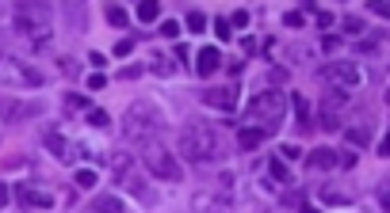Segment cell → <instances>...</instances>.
Segmentation results:
<instances>
[{
	"label": "cell",
	"mask_w": 390,
	"mask_h": 213,
	"mask_svg": "<svg viewBox=\"0 0 390 213\" xmlns=\"http://www.w3.org/2000/svg\"><path fill=\"white\" fill-rule=\"evenodd\" d=\"M283 160H298V157H303V149H298V145H283Z\"/></svg>",
	"instance_id": "d590c367"
},
{
	"label": "cell",
	"mask_w": 390,
	"mask_h": 213,
	"mask_svg": "<svg viewBox=\"0 0 390 213\" xmlns=\"http://www.w3.org/2000/svg\"><path fill=\"white\" fill-rule=\"evenodd\" d=\"M43 111H46V103H38V100L23 103V100H12V95H0V122L20 126V122H27V118H38Z\"/></svg>",
	"instance_id": "ba28073f"
},
{
	"label": "cell",
	"mask_w": 390,
	"mask_h": 213,
	"mask_svg": "<svg viewBox=\"0 0 390 213\" xmlns=\"http://www.w3.org/2000/svg\"><path fill=\"white\" fill-rule=\"evenodd\" d=\"M222 69V54H218V46H203L199 54H195V72L199 77H210V72Z\"/></svg>",
	"instance_id": "7c38bea8"
},
{
	"label": "cell",
	"mask_w": 390,
	"mask_h": 213,
	"mask_svg": "<svg viewBox=\"0 0 390 213\" xmlns=\"http://www.w3.org/2000/svg\"><path fill=\"white\" fill-rule=\"evenodd\" d=\"M379 191H390V179H383V187H379Z\"/></svg>",
	"instance_id": "c3c4849f"
},
{
	"label": "cell",
	"mask_w": 390,
	"mask_h": 213,
	"mask_svg": "<svg viewBox=\"0 0 390 213\" xmlns=\"http://www.w3.org/2000/svg\"><path fill=\"white\" fill-rule=\"evenodd\" d=\"M103 15H108V23H111V27H119V31L130 27V12L123 4H108V8H103Z\"/></svg>",
	"instance_id": "ffe728a7"
},
{
	"label": "cell",
	"mask_w": 390,
	"mask_h": 213,
	"mask_svg": "<svg viewBox=\"0 0 390 213\" xmlns=\"http://www.w3.org/2000/svg\"><path fill=\"white\" fill-rule=\"evenodd\" d=\"M153 69H157L161 77H168V72H173V61H168L165 54H153Z\"/></svg>",
	"instance_id": "f546056e"
},
{
	"label": "cell",
	"mask_w": 390,
	"mask_h": 213,
	"mask_svg": "<svg viewBox=\"0 0 390 213\" xmlns=\"http://www.w3.org/2000/svg\"><path fill=\"white\" fill-rule=\"evenodd\" d=\"M314 19H318V27H333V15L329 12H314Z\"/></svg>",
	"instance_id": "ab89813d"
},
{
	"label": "cell",
	"mask_w": 390,
	"mask_h": 213,
	"mask_svg": "<svg viewBox=\"0 0 390 213\" xmlns=\"http://www.w3.org/2000/svg\"><path fill=\"white\" fill-rule=\"evenodd\" d=\"M103 84H108V80H103V77H100V72H96V77H92V80H88V88H92V92H100V88H103Z\"/></svg>",
	"instance_id": "7bdbcfd3"
},
{
	"label": "cell",
	"mask_w": 390,
	"mask_h": 213,
	"mask_svg": "<svg viewBox=\"0 0 390 213\" xmlns=\"http://www.w3.org/2000/svg\"><path fill=\"white\" fill-rule=\"evenodd\" d=\"M65 106H69V111H88V100H85V95H65Z\"/></svg>",
	"instance_id": "d6a6232c"
},
{
	"label": "cell",
	"mask_w": 390,
	"mask_h": 213,
	"mask_svg": "<svg viewBox=\"0 0 390 213\" xmlns=\"http://www.w3.org/2000/svg\"><path fill=\"white\" fill-rule=\"evenodd\" d=\"M180 157L192 164L218 160V129L207 126V122H188L180 129Z\"/></svg>",
	"instance_id": "6da1fadb"
},
{
	"label": "cell",
	"mask_w": 390,
	"mask_h": 213,
	"mask_svg": "<svg viewBox=\"0 0 390 213\" xmlns=\"http://www.w3.org/2000/svg\"><path fill=\"white\" fill-rule=\"evenodd\" d=\"M345 137H348V145L363 149V145L371 141V126H368V122H363V126H348V129H345Z\"/></svg>",
	"instance_id": "7402d4cb"
},
{
	"label": "cell",
	"mask_w": 390,
	"mask_h": 213,
	"mask_svg": "<svg viewBox=\"0 0 390 213\" xmlns=\"http://www.w3.org/2000/svg\"><path fill=\"white\" fill-rule=\"evenodd\" d=\"M12 15H15V35L27 38L35 50H43L50 42V8L46 4H15Z\"/></svg>",
	"instance_id": "7a4b0ae2"
},
{
	"label": "cell",
	"mask_w": 390,
	"mask_h": 213,
	"mask_svg": "<svg viewBox=\"0 0 390 213\" xmlns=\"http://www.w3.org/2000/svg\"><path fill=\"white\" fill-rule=\"evenodd\" d=\"M142 164L150 168V175L165 179V183H176V179H180V160H176V152H168L165 145H157V141L145 145Z\"/></svg>",
	"instance_id": "8992f818"
},
{
	"label": "cell",
	"mask_w": 390,
	"mask_h": 213,
	"mask_svg": "<svg viewBox=\"0 0 390 213\" xmlns=\"http://www.w3.org/2000/svg\"><path fill=\"white\" fill-rule=\"evenodd\" d=\"M73 183H77V187H80V191H92V187H96V171L80 168V171H77V175H73Z\"/></svg>",
	"instance_id": "4316f807"
},
{
	"label": "cell",
	"mask_w": 390,
	"mask_h": 213,
	"mask_svg": "<svg viewBox=\"0 0 390 213\" xmlns=\"http://www.w3.org/2000/svg\"><path fill=\"white\" fill-rule=\"evenodd\" d=\"M245 114L253 122H260V129L264 134H275L280 129V122H283V114H287V95L283 92H257L253 100H249V106H245Z\"/></svg>",
	"instance_id": "277c9868"
},
{
	"label": "cell",
	"mask_w": 390,
	"mask_h": 213,
	"mask_svg": "<svg viewBox=\"0 0 390 213\" xmlns=\"http://www.w3.org/2000/svg\"><path fill=\"white\" fill-rule=\"evenodd\" d=\"M15 198H20V206L23 210H50L54 206V194H46V191H35V187H15Z\"/></svg>",
	"instance_id": "30bf717a"
},
{
	"label": "cell",
	"mask_w": 390,
	"mask_h": 213,
	"mask_svg": "<svg viewBox=\"0 0 390 213\" xmlns=\"http://www.w3.org/2000/svg\"><path fill=\"white\" fill-rule=\"evenodd\" d=\"M0 54H8V50H4V38H0Z\"/></svg>",
	"instance_id": "681fc988"
},
{
	"label": "cell",
	"mask_w": 390,
	"mask_h": 213,
	"mask_svg": "<svg viewBox=\"0 0 390 213\" xmlns=\"http://www.w3.org/2000/svg\"><path fill=\"white\" fill-rule=\"evenodd\" d=\"M199 100L207 106H215V111H233L238 106V92L233 88H207V92H199Z\"/></svg>",
	"instance_id": "8fae6325"
},
{
	"label": "cell",
	"mask_w": 390,
	"mask_h": 213,
	"mask_svg": "<svg viewBox=\"0 0 390 213\" xmlns=\"http://www.w3.org/2000/svg\"><path fill=\"white\" fill-rule=\"evenodd\" d=\"M291 106H295V126L303 129V134H310V129H314V122H310V103H306L303 95H295V100H291Z\"/></svg>",
	"instance_id": "e0dca14e"
},
{
	"label": "cell",
	"mask_w": 390,
	"mask_h": 213,
	"mask_svg": "<svg viewBox=\"0 0 390 213\" xmlns=\"http://www.w3.org/2000/svg\"><path fill=\"white\" fill-rule=\"evenodd\" d=\"M322 202H329V206H352V194L340 191V187H322Z\"/></svg>",
	"instance_id": "d6986e66"
},
{
	"label": "cell",
	"mask_w": 390,
	"mask_h": 213,
	"mask_svg": "<svg viewBox=\"0 0 390 213\" xmlns=\"http://www.w3.org/2000/svg\"><path fill=\"white\" fill-rule=\"evenodd\" d=\"M46 149H50L58 160H69V157H73V152H69V141H65L62 134H54V129L46 134Z\"/></svg>",
	"instance_id": "44dd1931"
},
{
	"label": "cell",
	"mask_w": 390,
	"mask_h": 213,
	"mask_svg": "<svg viewBox=\"0 0 390 213\" xmlns=\"http://www.w3.org/2000/svg\"><path fill=\"white\" fill-rule=\"evenodd\" d=\"M215 35H218V42H230V38H233V27H230L226 15H218V19H215Z\"/></svg>",
	"instance_id": "484cf974"
},
{
	"label": "cell",
	"mask_w": 390,
	"mask_h": 213,
	"mask_svg": "<svg viewBox=\"0 0 390 213\" xmlns=\"http://www.w3.org/2000/svg\"><path fill=\"white\" fill-rule=\"evenodd\" d=\"M188 31H195V35L207 31V15H203V12H188Z\"/></svg>",
	"instance_id": "f1b7e54d"
},
{
	"label": "cell",
	"mask_w": 390,
	"mask_h": 213,
	"mask_svg": "<svg viewBox=\"0 0 390 213\" xmlns=\"http://www.w3.org/2000/svg\"><path fill=\"white\" fill-rule=\"evenodd\" d=\"M387 103H390V92H387Z\"/></svg>",
	"instance_id": "f907efd6"
},
{
	"label": "cell",
	"mask_w": 390,
	"mask_h": 213,
	"mask_svg": "<svg viewBox=\"0 0 390 213\" xmlns=\"http://www.w3.org/2000/svg\"><path fill=\"white\" fill-rule=\"evenodd\" d=\"M298 213H318V210H314L310 202H298Z\"/></svg>",
	"instance_id": "bcb514c9"
},
{
	"label": "cell",
	"mask_w": 390,
	"mask_h": 213,
	"mask_svg": "<svg viewBox=\"0 0 390 213\" xmlns=\"http://www.w3.org/2000/svg\"><path fill=\"white\" fill-rule=\"evenodd\" d=\"M123 183H127V191H130V194H134V198H138V202H142V206H157V191H153V187H145V183H142V179L127 175V179H123Z\"/></svg>",
	"instance_id": "4fadbf2b"
},
{
	"label": "cell",
	"mask_w": 390,
	"mask_h": 213,
	"mask_svg": "<svg viewBox=\"0 0 390 213\" xmlns=\"http://www.w3.org/2000/svg\"><path fill=\"white\" fill-rule=\"evenodd\" d=\"M379 202H383V210L390 213V191H379Z\"/></svg>",
	"instance_id": "f6af8a7d"
},
{
	"label": "cell",
	"mask_w": 390,
	"mask_h": 213,
	"mask_svg": "<svg viewBox=\"0 0 390 213\" xmlns=\"http://www.w3.org/2000/svg\"><path fill=\"white\" fill-rule=\"evenodd\" d=\"M230 27H249V12H233L230 15Z\"/></svg>",
	"instance_id": "8d00e7d4"
},
{
	"label": "cell",
	"mask_w": 390,
	"mask_h": 213,
	"mask_svg": "<svg viewBox=\"0 0 390 213\" xmlns=\"http://www.w3.org/2000/svg\"><path fill=\"white\" fill-rule=\"evenodd\" d=\"M264 129H260V126H245V129H241V134H238V145H241V152H253L257 149V145H264Z\"/></svg>",
	"instance_id": "9a60e30c"
},
{
	"label": "cell",
	"mask_w": 390,
	"mask_h": 213,
	"mask_svg": "<svg viewBox=\"0 0 390 213\" xmlns=\"http://www.w3.org/2000/svg\"><path fill=\"white\" fill-rule=\"evenodd\" d=\"M85 122L92 129H103V126H108V111H100V106H88V111H85Z\"/></svg>",
	"instance_id": "cb8c5ba5"
},
{
	"label": "cell",
	"mask_w": 390,
	"mask_h": 213,
	"mask_svg": "<svg viewBox=\"0 0 390 213\" xmlns=\"http://www.w3.org/2000/svg\"><path fill=\"white\" fill-rule=\"evenodd\" d=\"M268 171H272V175L280 179V183H291V175H287V164H283L280 157H275L272 164H268Z\"/></svg>",
	"instance_id": "83f0119b"
},
{
	"label": "cell",
	"mask_w": 390,
	"mask_h": 213,
	"mask_svg": "<svg viewBox=\"0 0 390 213\" xmlns=\"http://www.w3.org/2000/svg\"><path fill=\"white\" fill-rule=\"evenodd\" d=\"M4 202H8V187L0 183V206H4Z\"/></svg>",
	"instance_id": "7dc6e473"
},
{
	"label": "cell",
	"mask_w": 390,
	"mask_h": 213,
	"mask_svg": "<svg viewBox=\"0 0 390 213\" xmlns=\"http://www.w3.org/2000/svg\"><path fill=\"white\" fill-rule=\"evenodd\" d=\"M58 69L65 72V77H77V72H80V65L73 61V57H58Z\"/></svg>",
	"instance_id": "1f68e13d"
},
{
	"label": "cell",
	"mask_w": 390,
	"mask_h": 213,
	"mask_svg": "<svg viewBox=\"0 0 390 213\" xmlns=\"http://www.w3.org/2000/svg\"><path fill=\"white\" fill-rule=\"evenodd\" d=\"M130 50H134V38H119L115 42V57H127Z\"/></svg>",
	"instance_id": "e575fe53"
},
{
	"label": "cell",
	"mask_w": 390,
	"mask_h": 213,
	"mask_svg": "<svg viewBox=\"0 0 390 213\" xmlns=\"http://www.w3.org/2000/svg\"><path fill=\"white\" fill-rule=\"evenodd\" d=\"M80 213H123V202H119L115 194H100V198H92V206L80 210Z\"/></svg>",
	"instance_id": "2e32d148"
},
{
	"label": "cell",
	"mask_w": 390,
	"mask_h": 213,
	"mask_svg": "<svg viewBox=\"0 0 390 213\" xmlns=\"http://www.w3.org/2000/svg\"><path fill=\"white\" fill-rule=\"evenodd\" d=\"M340 23H345V31H348V35H360V31H363V19H360V15H345Z\"/></svg>",
	"instance_id": "4dcf8cb0"
},
{
	"label": "cell",
	"mask_w": 390,
	"mask_h": 213,
	"mask_svg": "<svg viewBox=\"0 0 390 213\" xmlns=\"http://www.w3.org/2000/svg\"><path fill=\"white\" fill-rule=\"evenodd\" d=\"M371 12H375V15H387V19H390V4H379V0H375V4H371Z\"/></svg>",
	"instance_id": "b9f144b4"
},
{
	"label": "cell",
	"mask_w": 390,
	"mask_h": 213,
	"mask_svg": "<svg viewBox=\"0 0 390 213\" xmlns=\"http://www.w3.org/2000/svg\"><path fill=\"white\" fill-rule=\"evenodd\" d=\"M188 57H192V50H188V46H176V61L184 65V61H188Z\"/></svg>",
	"instance_id": "ee69618b"
},
{
	"label": "cell",
	"mask_w": 390,
	"mask_h": 213,
	"mask_svg": "<svg viewBox=\"0 0 390 213\" xmlns=\"http://www.w3.org/2000/svg\"><path fill=\"white\" fill-rule=\"evenodd\" d=\"M192 210L195 213H226V202L222 198H210V194H195V198H192Z\"/></svg>",
	"instance_id": "ac0fdd59"
},
{
	"label": "cell",
	"mask_w": 390,
	"mask_h": 213,
	"mask_svg": "<svg viewBox=\"0 0 390 213\" xmlns=\"http://www.w3.org/2000/svg\"><path fill=\"white\" fill-rule=\"evenodd\" d=\"M161 111L157 106H150V103H130L127 106V114H123V137L127 141H134V145H150L153 137L161 134Z\"/></svg>",
	"instance_id": "3957f363"
},
{
	"label": "cell",
	"mask_w": 390,
	"mask_h": 213,
	"mask_svg": "<svg viewBox=\"0 0 390 213\" xmlns=\"http://www.w3.org/2000/svg\"><path fill=\"white\" fill-rule=\"evenodd\" d=\"M157 15H161V4H157V0H142V4H138V19H142V23H153Z\"/></svg>",
	"instance_id": "603a6c76"
},
{
	"label": "cell",
	"mask_w": 390,
	"mask_h": 213,
	"mask_svg": "<svg viewBox=\"0 0 390 213\" xmlns=\"http://www.w3.org/2000/svg\"><path fill=\"white\" fill-rule=\"evenodd\" d=\"M0 84L8 88H38L43 84V72L35 65H27L15 54H0Z\"/></svg>",
	"instance_id": "5b68a950"
},
{
	"label": "cell",
	"mask_w": 390,
	"mask_h": 213,
	"mask_svg": "<svg viewBox=\"0 0 390 213\" xmlns=\"http://www.w3.org/2000/svg\"><path fill=\"white\" fill-rule=\"evenodd\" d=\"M348 103V92H337L333 88L329 95L322 100V129H340V111Z\"/></svg>",
	"instance_id": "9c48e42d"
},
{
	"label": "cell",
	"mask_w": 390,
	"mask_h": 213,
	"mask_svg": "<svg viewBox=\"0 0 390 213\" xmlns=\"http://www.w3.org/2000/svg\"><path fill=\"white\" fill-rule=\"evenodd\" d=\"M379 157L390 160V134H383V141H379Z\"/></svg>",
	"instance_id": "60d3db41"
},
{
	"label": "cell",
	"mask_w": 390,
	"mask_h": 213,
	"mask_svg": "<svg viewBox=\"0 0 390 213\" xmlns=\"http://www.w3.org/2000/svg\"><path fill=\"white\" fill-rule=\"evenodd\" d=\"M283 23H287V27H303V12H287V15H283Z\"/></svg>",
	"instance_id": "74e56055"
},
{
	"label": "cell",
	"mask_w": 390,
	"mask_h": 213,
	"mask_svg": "<svg viewBox=\"0 0 390 213\" xmlns=\"http://www.w3.org/2000/svg\"><path fill=\"white\" fill-rule=\"evenodd\" d=\"M318 77L325 80V84H333L337 92H352V88L360 84V69H356V61H329V65H322Z\"/></svg>",
	"instance_id": "52a82bcc"
},
{
	"label": "cell",
	"mask_w": 390,
	"mask_h": 213,
	"mask_svg": "<svg viewBox=\"0 0 390 213\" xmlns=\"http://www.w3.org/2000/svg\"><path fill=\"white\" fill-rule=\"evenodd\" d=\"M161 35H165V38H180V23L165 19V23H161Z\"/></svg>",
	"instance_id": "836d02e7"
},
{
	"label": "cell",
	"mask_w": 390,
	"mask_h": 213,
	"mask_svg": "<svg viewBox=\"0 0 390 213\" xmlns=\"http://www.w3.org/2000/svg\"><path fill=\"white\" fill-rule=\"evenodd\" d=\"M111 171H115V179H127L130 175V157H127V152L111 157Z\"/></svg>",
	"instance_id": "d4e9b609"
},
{
	"label": "cell",
	"mask_w": 390,
	"mask_h": 213,
	"mask_svg": "<svg viewBox=\"0 0 390 213\" xmlns=\"http://www.w3.org/2000/svg\"><path fill=\"white\" fill-rule=\"evenodd\" d=\"M88 65H92V69H103V65H108V57H103V54H88Z\"/></svg>",
	"instance_id": "f35d334b"
},
{
	"label": "cell",
	"mask_w": 390,
	"mask_h": 213,
	"mask_svg": "<svg viewBox=\"0 0 390 213\" xmlns=\"http://www.w3.org/2000/svg\"><path fill=\"white\" fill-rule=\"evenodd\" d=\"M306 164H310L314 171H329V168H337V164H340V152H333V149H314L310 157H306Z\"/></svg>",
	"instance_id": "5bb4252c"
}]
</instances>
